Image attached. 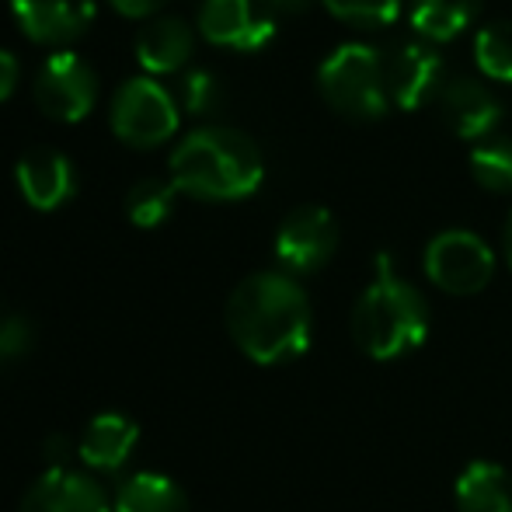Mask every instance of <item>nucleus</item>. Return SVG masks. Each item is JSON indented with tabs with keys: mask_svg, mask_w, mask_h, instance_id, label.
Segmentation results:
<instances>
[{
	"mask_svg": "<svg viewBox=\"0 0 512 512\" xmlns=\"http://www.w3.org/2000/svg\"><path fill=\"white\" fill-rule=\"evenodd\" d=\"M338 248V223L324 206L304 203L283 216L276 230V262L286 276H314Z\"/></svg>",
	"mask_w": 512,
	"mask_h": 512,
	"instance_id": "0eeeda50",
	"label": "nucleus"
},
{
	"mask_svg": "<svg viewBox=\"0 0 512 512\" xmlns=\"http://www.w3.org/2000/svg\"><path fill=\"white\" fill-rule=\"evenodd\" d=\"M18 28L42 46H70L95 21V0H11Z\"/></svg>",
	"mask_w": 512,
	"mask_h": 512,
	"instance_id": "ddd939ff",
	"label": "nucleus"
},
{
	"mask_svg": "<svg viewBox=\"0 0 512 512\" xmlns=\"http://www.w3.org/2000/svg\"><path fill=\"white\" fill-rule=\"evenodd\" d=\"M35 105L56 122H81L98 102V74L84 56L60 49L35 77Z\"/></svg>",
	"mask_w": 512,
	"mask_h": 512,
	"instance_id": "6e6552de",
	"label": "nucleus"
},
{
	"mask_svg": "<svg viewBox=\"0 0 512 512\" xmlns=\"http://www.w3.org/2000/svg\"><path fill=\"white\" fill-rule=\"evenodd\" d=\"M108 122H112V133L126 147L154 150L175 136L178 105L157 81H150V77H129L115 91L112 108H108Z\"/></svg>",
	"mask_w": 512,
	"mask_h": 512,
	"instance_id": "39448f33",
	"label": "nucleus"
},
{
	"mask_svg": "<svg viewBox=\"0 0 512 512\" xmlns=\"http://www.w3.org/2000/svg\"><path fill=\"white\" fill-rule=\"evenodd\" d=\"M35 345V328L28 317L7 314L0 317V366H11L18 359H25Z\"/></svg>",
	"mask_w": 512,
	"mask_h": 512,
	"instance_id": "393cba45",
	"label": "nucleus"
},
{
	"mask_svg": "<svg viewBox=\"0 0 512 512\" xmlns=\"http://www.w3.org/2000/svg\"><path fill=\"white\" fill-rule=\"evenodd\" d=\"M384 81L391 105L401 112H415L443 88V56L436 42L425 39H401L384 53Z\"/></svg>",
	"mask_w": 512,
	"mask_h": 512,
	"instance_id": "1a4fd4ad",
	"label": "nucleus"
},
{
	"mask_svg": "<svg viewBox=\"0 0 512 512\" xmlns=\"http://www.w3.org/2000/svg\"><path fill=\"white\" fill-rule=\"evenodd\" d=\"M471 175L488 192H512V136H488L471 147Z\"/></svg>",
	"mask_w": 512,
	"mask_h": 512,
	"instance_id": "aec40b11",
	"label": "nucleus"
},
{
	"mask_svg": "<svg viewBox=\"0 0 512 512\" xmlns=\"http://www.w3.org/2000/svg\"><path fill=\"white\" fill-rule=\"evenodd\" d=\"M474 63L481 67V74L492 81L512 84V21L499 18L488 21L478 35H474Z\"/></svg>",
	"mask_w": 512,
	"mask_h": 512,
	"instance_id": "4be33fe9",
	"label": "nucleus"
},
{
	"mask_svg": "<svg viewBox=\"0 0 512 512\" xmlns=\"http://www.w3.org/2000/svg\"><path fill=\"white\" fill-rule=\"evenodd\" d=\"M70 453H77V443H70L67 436H49L46 439V460H49V467H70L67 464Z\"/></svg>",
	"mask_w": 512,
	"mask_h": 512,
	"instance_id": "cd10ccee",
	"label": "nucleus"
},
{
	"mask_svg": "<svg viewBox=\"0 0 512 512\" xmlns=\"http://www.w3.org/2000/svg\"><path fill=\"white\" fill-rule=\"evenodd\" d=\"M485 0H411V25L425 42H446L460 35L481 14Z\"/></svg>",
	"mask_w": 512,
	"mask_h": 512,
	"instance_id": "6ab92c4d",
	"label": "nucleus"
},
{
	"mask_svg": "<svg viewBox=\"0 0 512 512\" xmlns=\"http://www.w3.org/2000/svg\"><path fill=\"white\" fill-rule=\"evenodd\" d=\"M506 255H509V265H512V213H509V223H506Z\"/></svg>",
	"mask_w": 512,
	"mask_h": 512,
	"instance_id": "c756f323",
	"label": "nucleus"
},
{
	"mask_svg": "<svg viewBox=\"0 0 512 512\" xmlns=\"http://www.w3.org/2000/svg\"><path fill=\"white\" fill-rule=\"evenodd\" d=\"M457 512H512V474L492 460H474L453 485Z\"/></svg>",
	"mask_w": 512,
	"mask_h": 512,
	"instance_id": "f3484780",
	"label": "nucleus"
},
{
	"mask_svg": "<svg viewBox=\"0 0 512 512\" xmlns=\"http://www.w3.org/2000/svg\"><path fill=\"white\" fill-rule=\"evenodd\" d=\"M14 88H18V60H14V53L0 49V102H7Z\"/></svg>",
	"mask_w": 512,
	"mask_h": 512,
	"instance_id": "a878e982",
	"label": "nucleus"
},
{
	"mask_svg": "<svg viewBox=\"0 0 512 512\" xmlns=\"http://www.w3.org/2000/svg\"><path fill=\"white\" fill-rule=\"evenodd\" d=\"M175 182H164V178H143V182H136L133 189L126 192V216L129 223H136V227L150 230V227H161L164 220L171 216V209H175Z\"/></svg>",
	"mask_w": 512,
	"mask_h": 512,
	"instance_id": "412c9836",
	"label": "nucleus"
},
{
	"mask_svg": "<svg viewBox=\"0 0 512 512\" xmlns=\"http://www.w3.org/2000/svg\"><path fill=\"white\" fill-rule=\"evenodd\" d=\"M112 7L126 18H150L164 7V0H112Z\"/></svg>",
	"mask_w": 512,
	"mask_h": 512,
	"instance_id": "bb28decb",
	"label": "nucleus"
},
{
	"mask_svg": "<svg viewBox=\"0 0 512 512\" xmlns=\"http://www.w3.org/2000/svg\"><path fill=\"white\" fill-rule=\"evenodd\" d=\"M317 91L345 119H380L391 108L384 81V53L366 42H345V46L331 49L317 67Z\"/></svg>",
	"mask_w": 512,
	"mask_h": 512,
	"instance_id": "20e7f679",
	"label": "nucleus"
},
{
	"mask_svg": "<svg viewBox=\"0 0 512 512\" xmlns=\"http://www.w3.org/2000/svg\"><path fill=\"white\" fill-rule=\"evenodd\" d=\"M199 32L213 46L258 53L276 35V21L255 0H203V7H199Z\"/></svg>",
	"mask_w": 512,
	"mask_h": 512,
	"instance_id": "9b49d317",
	"label": "nucleus"
},
{
	"mask_svg": "<svg viewBox=\"0 0 512 512\" xmlns=\"http://www.w3.org/2000/svg\"><path fill=\"white\" fill-rule=\"evenodd\" d=\"M18 512H112V499L88 471L49 467L28 485Z\"/></svg>",
	"mask_w": 512,
	"mask_h": 512,
	"instance_id": "f8f14e48",
	"label": "nucleus"
},
{
	"mask_svg": "<svg viewBox=\"0 0 512 512\" xmlns=\"http://www.w3.org/2000/svg\"><path fill=\"white\" fill-rule=\"evenodd\" d=\"M429 335V304L394 272L391 255L380 251L373 279L352 307V342L370 359H398L415 352Z\"/></svg>",
	"mask_w": 512,
	"mask_h": 512,
	"instance_id": "7ed1b4c3",
	"label": "nucleus"
},
{
	"mask_svg": "<svg viewBox=\"0 0 512 512\" xmlns=\"http://www.w3.org/2000/svg\"><path fill=\"white\" fill-rule=\"evenodd\" d=\"M425 276L432 286H439L443 293L453 297H474L481 293L495 276V255L488 248L485 237H478L474 230H443L425 244Z\"/></svg>",
	"mask_w": 512,
	"mask_h": 512,
	"instance_id": "423d86ee",
	"label": "nucleus"
},
{
	"mask_svg": "<svg viewBox=\"0 0 512 512\" xmlns=\"http://www.w3.org/2000/svg\"><path fill=\"white\" fill-rule=\"evenodd\" d=\"M192 49H196V35L175 14L147 21L136 35V60L147 74H178L192 60Z\"/></svg>",
	"mask_w": 512,
	"mask_h": 512,
	"instance_id": "dca6fc26",
	"label": "nucleus"
},
{
	"mask_svg": "<svg viewBox=\"0 0 512 512\" xmlns=\"http://www.w3.org/2000/svg\"><path fill=\"white\" fill-rule=\"evenodd\" d=\"M439 115H443L446 129L457 133L460 140L481 143L495 136L502 122V102L485 81L478 77H450L436 95Z\"/></svg>",
	"mask_w": 512,
	"mask_h": 512,
	"instance_id": "9d476101",
	"label": "nucleus"
},
{
	"mask_svg": "<svg viewBox=\"0 0 512 512\" xmlns=\"http://www.w3.org/2000/svg\"><path fill=\"white\" fill-rule=\"evenodd\" d=\"M136 443H140V425L122 411H102L84 425L81 439H77V460L88 471L115 474L129 464Z\"/></svg>",
	"mask_w": 512,
	"mask_h": 512,
	"instance_id": "2eb2a0df",
	"label": "nucleus"
},
{
	"mask_svg": "<svg viewBox=\"0 0 512 512\" xmlns=\"http://www.w3.org/2000/svg\"><path fill=\"white\" fill-rule=\"evenodd\" d=\"M223 102V88L216 81V74L209 70H189L182 77V105L189 108L192 115H209L216 112Z\"/></svg>",
	"mask_w": 512,
	"mask_h": 512,
	"instance_id": "b1692460",
	"label": "nucleus"
},
{
	"mask_svg": "<svg viewBox=\"0 0 512 512\" xmlns=\"http://www.w3.org/2000/svg\"><path fill=\"white\" fill-rule=\"evenodd\" d=\"M18 189L25 203L39 213H53V209L67 206L77 192V171L67 154L53 147H35L14 168Z\"/></svg>",
	"mask_w": 512,
	"mask_h": 512,
	"instance_id": "4468645a",
	"label": "nucleus"
},
{
	"mask_svg": "<svg viewBox=\"0 0 512 512\" xmlns=\"http://www.w3.org/2000/svg\"><path fill=\"white\" fill-rule=\"evenodd\" d=\"M171 182L178 192L206 203H234L248 199L262 185L265 161L248 133L230 126L192 129L171 154Z\"/></svg>",
	"mask_w": 512,
	"mask_h": 512,
	"instance_id": "f03ea898",
	"label": "nucleus"
},
{
	"mask_svg": "<svg viewBox=\"0 0 512 512\" xmlns=\"http://www.w3.org/2000/svg\"><path fill=\"white\" fill-rule=\"evenodd\" d=\"M314 4H321V0H269V7L279 14H304Z\"/></svg>",
	"mask_w": 512,
	"mask_h": 512,
	"instance_id": "c85d7f7f",
	"label": "nucleus"
},
{
	"mask_svg": "<svg viewBox=\"0 0 512 512\" xmlns=\"http://www.w3.org/2000/svg\"><path fill=\"white\" fill-rule=\"evenodd\" d=\"M328 14L356 28H384L398 21L401 0H321Z\"/></svg>",
	"mask_w": 512,
	"mask_h": 512,
	"instance_id": "5701e85b",
	"label": "nucleus"
},
{
	"mask_svg": "<svg viewBox=\"0 0 512 512\" xmlns=\"http://www.w3.org/2000/svg\"><path fill=\"white\" fill-rule=\"evenodd\" d=\"M310 300L286 272H251L227 297V331L258 366H279L304 356L310 345Z\"/></svg>",
	"mask_w": 512,
	"mask_h": 512,
	"instance_id": "f257e3e1",
	"label": "nucleus"
},
{
	"mask_svg": "<svg viewBox=\"0 0 512 512\" xmlns=\"http://www.w3.org/2000/svg\"><path fill=\"white\" fill-rule=\"evenodd\" d=\"M112 512H189V495L168 474L136 471L119 481Z\"/></svg>",
	"mask_w": 512,
	"mask_h": 512,
	"instance_id": "a211bd4d",
	"label": "nucleus"
}]
</instances>
